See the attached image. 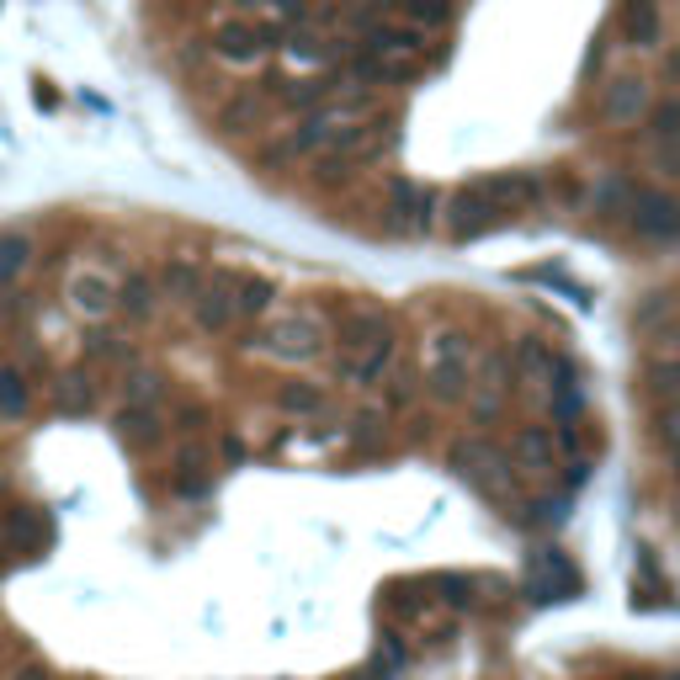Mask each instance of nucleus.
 Wrapping results in <instances>:
<instances>
[{
  "label": "nucleus",
  "mask_w": 680,
  "mask_h": 680,
  "mask_svg": "<svg viewBox=\"0 0 680 680\" xmlns=\"http://www.w3.org/2000/svg\"><path fill=\"white\" fill-rule=\"evenodd\" d=\"M474 341L463 335V330H437L431 341H426V389H431V399L441 404H457L468 394V372H474Z\"/></svg>",
  "instance_id": "f257e3e1"
},
{
  "label": "nucleus",
  "mask_w": 680,
  "mask_h": 680,
  "mask_svg": "<svg viewBox=\"0 0 680 680\" xmlns=\"http://www.w3.org/2000/svg\"><path fill=\"white\" fill-rule=\"evenodd\" d=\"M250 351H261V357L272 361H314L324 351V330L314 314H277V320H266L250 341H244Z\"/></svg>",
  "instance_id": "f03ea898"
},
{
  "label": "nucleus",
  "mask_w": 680,
  "mask_h": 680,
  "mask_svg": "<svg viewBox=\"0 0 680 680\" xmlns=\"http://www.w3.org/2000/svg\"><path fill=\"white\" fill-rule=\"evenodd\" d=\"M452 468H457V479H468L479 494H489V500H516L511 457H505V446H494L489 437L457 441V446H452Z\"/></svg>",
  "instance_id": "7ed1b4c3"
},
{
  "label": "nucleus",
  "mask_w": 680,
  "mask_h": 680,
  "mask_svg": "<svg viewBox=\"0 0 680 680\" xmlns=\"http://www.w3.org/2000/svg\"><path fill=\"white\" fill-rule=\"evenodd\" d=\"M511 383H516V372H511V351H484L474 357V372H468V415L474 420H494L505 404H511Z\"/></svg>",
  "instance_id": "20e7f679"
},
{
  "label": "nucleus",
  "mask_w": 680,
  "mask_h": 680,
  "mask_svg": "<svg viewBox=\"0 0 680 680\" xmlns=\"http://www.w3.org/2000/svg\"><path fill=\"white\" fill-rule=\"evenodd\" d=\"M648 107H654V81H648L643 70H617V75H606L600 102H596L600 122H611V128H633V122L648 118Z\"/></svg>",
  "instance_id": "39448f33"
},
{
  "label": "nucleus",
  "mask_w": 680,
  "mask_h": 680,
  "mask_svg": "<svg viewBox=\"0 0 680 680\" xmlns=\"http://www.w3.org/2000/svg\"><path fill=\"white\" fill-rule=\"evenodd\" d=\"M192 314L207 335H229L240 324V309H235V272H213V277L198 282L192 293Z\"/></svg>",
  "instance_id": "423d86ee"
},
{
  "label": "nucleus",
  "mask_w": 680,
  "mask_h": 680,
  "mask_svg": "<svg viewBox=\"0 0 680 680\" xmlns=\"http://www.w3.org/2000/svg\"><path fill=\"white\" fill-rule=\"evenodd\" d=\"M266 48H272V38L255 27V22H218L213 27V53L224 59V64H235V70H250V64H261L266 59Z\"/></svg>",
  "instance_id": "0eeeda50"
},
{
  "label": "nucleus",
  "mask_w": 680,
  "mask_h": 680,
  "mask_svg": "<svg viewBox=\"0 0 680 680\" xmlns=\"http://www.w3.org/2000/svg\"><path fill=\"white\" fill-rule=\"evenodd\" d=\"M474 192H479L489 207H500L505 218H516L521 207L542 202V181H537V176H526V170H500V176H484V181H474Z\"/></svg>",
  "instance_id": "6e6552de"
},
{
  "label": "nucleus",
  "mask_w": 680,
  "mask_h": 680,
  "mask_svg": "<svg viewBox=\"0 0 680 680\" xmlns=\"http://www.w3.org/2000/svg\"><path fill=\"white\" fill-rule=\"evenodd\" d=\"M335 341H341V357H361L378 341H394V324H389L383 309H346L335 320Z\"/></svg>",
  "instance_id": "1a4fd4ad"
},
{
  "label": "nucleus",
  "mask_w": 680,
  "mask_h": 680,
  "mask_svg": "<svg viewBox=\"0 0 680 680\" xmlns=\"http://www.w3.org/2000/svg\"><path fill=\"white\" fill-rule=\"evenodd\" d=\"M617 38L639 53H654L665 38V16H659V0H622L617 5Z\"/></svg>",
  "instance_id": "9d476101"
},
{
  "label": "nucleus",
  "mask_w": 680,
  "mask_h": 680,
  "mask_svg": "<svg viewBox=\"0 0 680 680\" xmlns=\"http://www.w3.org/2000/svg\"><path fill=\"white\" fill-rule=\"evenodd\" d=\"M500 224H511L500 207H489V202L474 192V187H463L457 198L446 202V229L457 235V240H479V235H489V229H500Z\"/></svg>",
  "instance_id": "9b49d317"
},
{
  "label": "nucleus",
  "mask_w": 680,
  "mask_h": 680,
  "mask_svg": "<svg viewBox=\"0 0 680 680\" xmlns=\"http://www.w3.org/2000/svg\"><path fill=\"white\" fill-rule=\"evenodd\" d=\"M389 224L404 229V235H420V229H431V213H437V192L431 187H420V181H394L389 187Z\"/></svg>",
  "instance_id": "f8f14e48"
},
{
  "label": "nucleus",
  "mask_w": 680,
  "mask_h": 680,
  "mask_svg": "<svg viewBox=\"0 0 680 680\" xmlns=\"http://www.w3.org/2000/svg\"><path fill=\"white\" fill-rule=\"evenodd\" d=\"M526 590H532V600H569L580 590V574H574V563L563 559V553H537Z\"/></svg>",
  "instance_id": "ddd939ff"
},
{
  "label": "nucleus",
  "mask_w": 680,
  "mask_h": 680,
  "mask_svg": "<svg viewBox=\"0 0 680 680\" xmlns=\"http://www.w3.org/2000/svg\"><path fill=\"white\" fill-rule=\"evenodd\" d=\"M526 474H553L559 468V441H553V426H521L511 437V452Z\"/></svg>",
  "instance_id": "4468645a"
},
{
  "label": "nucleus",
  "mask_w": 680,
  "mask_h": 680,
  "mask_svg": "<svg viewBox=\"0 0 680 680\" xmlns=\"http://www.w3.org/2000/svg\"><path fill=\"white\" fill-rule=\"evenodd\" d=\"M399 357V341H378L372 351H361V357H335V378L341 383H351V389H372L389 367Z\"/></svg>",
  "instance_id": "2eb2a0df"
},
{
  "label": "nucleus",
  "mask_w": 680,
  "mask_h": 680,
  "mask_svg": "<svg viewBox=\"0 0 680 680\" xmlns=\"http://www.w3.org/2000/svg\"><path fill=\"white\" fill-rule=\"evenodd\" d=\"M628 213H633L639 235H648V240H670V235H676V224H680L676 202L665 198V192H633Z\"/></svg>",
  "instance_id": "dca6fc26"
},
{
  "label": "nucleus",
  "mask_w": 680,
  "mask_h": 680,
  "mask_svg": "<svg viewBox=\"0 0 680 680\" xmlns=\"http://www.w3.org/2000/svg\"><path fill=\"white\" fill-rule=\"evenodd\" d=\"M361 48H367L372 59H420V53H426V33H415V27H383V22H372V27L361 33Z\"/></svg>",
  "instance_id": "f3484780"
},
{
  "label": "nucleus",
  "mask_w": 680,
  "mask_h": 680,
  "mask_svg": "<svg viewBox=\"0 0 680 680\" xmlns=\"http://www.w3.org/2000/svg\"><path fill=\"white\" fill-rule=\"evenodd\" d=\"M64 293H70V309H75V314H91V320L112 314V277H107V272H75Z\"/></svg>",
  "instance_id": "a211bd4d"
},
{
  "label": "nucleus",
  "mask_w": 680,
  "mask_h": 680,
  "mask_svg": "<svg viewBox=\"0 0 680 680\" xmlns=\"http://www.w3.org/2000/svg\"><path fill=\"white\" fill-rule=\"evenodd\" d=\"M155 303H160V293H155L150 272H128L122 282H112V309H122L128 320H150Z\"/></svg>",
  "instance_id": "6ab92c4d"
},
{
  "label": "nucleus",
  "mask_w": 680,
  "mask_h": 680,
  "mask_svg": "<svg viewBox=\"0 0 680 680\" xmlns=\"http://www.w3.org/2000/svg\"><path fill=\"white\" fill-rule=\"evenodd\" d=\"M207 277L192 255H170L160 266V277H155V293L170 298V303H192V293H198V282Z\"/></svg>",
  "instance_id": "aec40b11"
},
{
  "label": "nucleus",
  "mask_w": 680,
  "mask_h": 680,
  "mask_svg": "<svg viewBox=\"0 0 680 680\" xmlns=\"http://www.w3.org/2000/svg\"><path fill=\"white\" fill-rule=\"evenodd\" d=\"M170 479H176L181 494H202V489L213 484V452H207L202 441H187V446L176 452V474H170Z\"/></svg>",
  "instance_id": "412c9836"
},
{
  "label": "nucleus",
  "mask_w": 680,
  "mask_h": 680,
  "mask_svg": "<svg viewBox=\"0 0 680 680\" xmlns=\"http://www.w3.org/2000/svg\"><path fill=\"white\" fill-rule=\"evenodd\" d=\"M272 303H277V282L272 277H240V272H235V309H240V320L272 314Z\"/></svg>",
  "instance_id": "4be33fe9"
},
{
  "label": "nucleus",
  "mask_w": 680,
  "mask_h": 680,
  "mask_svg": "<svg viewBox=\"0 0 680 680\" xmlns=\"http://www.w3.org/2000/svg\"><path fill=\"white\" fill-rule=\"evenodd\" d=\"M5 542L22 548V553H43V542H48V516L33 511V505L11 511V521H5Z\"/></svg>",
  "instance_id": "5701e85b"
},
{
  "label": "nucleus",
  "mask_w": 680,
  "mask_h": 680,
  "mask_svg": "<svg viewBox=\"0 0 680 680\" xmlns=\"http://www.w3.org/2000/svg\"><path fill=\"white\" fill-rule=\"evenodd\" d=\"M676 133H680V107L676 102H659V107H654V128H648V139H654V150H659L665 176H676Z\"/></svg>",
  "instance_id": "b1692460"
},
{
  "label": "nucleus",
  "mask_w": 680,
  "mask_h": 680,
  "mask_svg": "<svg viewBox=\"0 0 680 680\" xmlns=\"http://www.w3.org/2000/svg\"><path fill=\"white\" fill-rule=\"evenodd\" d=\"M399 11L415 33H441V27H452L457 0H399Z\"/></svg>",
  "instance_id": "393cba45"
},
{
  "label": "nucleus",
  "mask_w": 680,
  "mask_h": 680,
  "mask_svg": "<svg viewBox=\"0 0 680 680\" xmlns=\"http://www.w3.org/2000/svg\"><path fill=\"white\" fill-rule=\"evenodd\" d=\"M27 266H33V235L27 229H5L0 235V287H11Z\"/></svg>",
  "instance_id": "a878e982"
},
{
  "label": "nucleus",
  "mask_w": 680,
  "mask_h": 680,
  "mask_svg": "<svg viewBox=\"0 0 680 680\" xmlns=\"http://www.w3.org/2000/svg\"><path fill=\"white\" fill-rule=\"evenodd\" d=\"M324 59H330V48L320 38H309V33H287L282 38V64L287 70H320Z\"/></svg>",
  "instance_id": "bb28decb"
},
{
  "label": "nucleus",
  "mask_w": 680,
  "mask_h": 680,
  "mask_svg": "<svg viewBox=\"0 0 680 680\" xmlns=\"http://www.w3.org/2000/svg\"><path fill=\"white\" fill-rule=\"evenodd\" d=\"M303 16H309V5H303V0H261V22H255V27L272 38V33H293Z\"/></svg>",
  "instance_id": "cd10ccee"
},
{
  "label": "nucleus",
  "mask_w": 680,
  "mask_h": 680,
  "mask_svg": "<svg viewBox=\"0 0 680 680\" xmlns=\"http://www.w3.org/2000/svg\"><path fill=\"white\" fill-rule=\"evenodd\" d=\"M27 399H33L27 378H22L16 367H0V420H16V415H27Z\"/></svg>",
  "instance_id": "c85d7f7f"
},
{
  "label": "nucleus",
  "mask_w": 680,
  "mask_h": 680,
  "mask_svg": "<svg viewBox=\"0 0 680 680\" xmlns=\"http://www.w3.org/2000/svg\"><path fill=\"white\" fill-rule=\"evenodd\" d=\"M59 409H64V415H91V409H96V389H91L85 372L59 378Z\"/></svg>",
  "instance_id": "c756f323"
},
{
  "label": "nucleus",
  "mask_w": 680,
  "mask_h": 680,
  "mask_svg": "<svg viewBox=\"0 0 680 680\" xmlns=\"http://www.w3.org/2000/svg\"><path fill=\"white\" fill-rule=\"evenodd\" d=\"M118 437L133 441V446H150V441L160 437V415H155V409H122V415H118Z\"/></svg>",
  "instance_id": "7c9ffc66"
},
{
  "label": "nucleus",
  "mask_w": 680,
  "mask_h": 680,
  "mask_svg": "<svg viewBox=\"0 0 680 680\" xmlns=\"http://www.w3.org/2000/svg\"><path fill=\"white\" fill-rule=\"evenodd\" d=\"M122 409H155L160 404V372H133L122 378Z\"/></svg>",
  "instance_id": "2f4dec72"
},
{
  "label": "nucleus",
  "mask_w": 680,
  "mask_h": 680,
  "mask_svg": "<svg viewBox=\"0 0 680 680\" xmlns=\"http://www.w3.org/2000/svg\"><path fill=\"white\" fill-rule=\"evenodd\" d=\"M277 399L287 415H324V389H314V383H287Z\"/></svg>",
  "instance_id": "473e14b6"
},
{
  "label": "nucleus",
  "mask_w": 680,
  "mask_h": 680,
  "mask_svg": "<svg viewBox=\"0 0 680 680\" xmlns=\"http://www.w3.org/2000/svg\"><path fill=\"white\" fill-rule=\"evenodd\" d=\"M85 357L91 361H133V346H128V341H122V335H112V330H96V335H91V341H85Z\"/></svg>",
  "instance_id": "72a5a7b5"
},
{
  "label": "nucleus",
  "mask_w": 680,
  "mask_h": 680,
  "mask_svg": "<svg viewBox=\"0 0 680 680\" xmlns=\"http://www.w3.org/2000/svg\"><path fill=\"white\" fill-rule=\"evenodd\" d=\"M261 118H266V102H261V96H240V102L224 112V128H229V133H244V128H261Z\"/></svg>",
  "instance_id": "f704fd0d"
},
{
  "label": "nucleus",
  "mask_w": 680,
  "mask_h": 680,
  "mask_svg": "<svg viewBox=\"0 0 680 680\" xmlns=\"http://www.w3.org/2000/svg\"><path fill=\"white\" fill-rule=\"evenodd\" d=\"M648 383H654V399H670L676 394V361H648Z\"/></svg>",
  "instance_id": "c9c22d12"
},
{
  "label": "nucleus",
  "mask_w": 680,
  "mask_h": 680,
  "mask_svg": "<svg viewBox=\"0 0 680 680\" xmlns=\"http://www.w3.org/2000/svg\"><path fill=\"white\" fill-rule=\"evenodd\" d=\"M16 680H48V670H43V665H22V670H16Z\"/></svg>",
  "instance_id": "e433bc0d"
},
{
  "label": "nucleus",
  "mask_w": 680,
  "mask_h": 680,
  "mask_svg": "<svg viewBox=\"0 0 680 680\" xmlns=\"http://www.w3.org/2000/svg\"><path fill=\"white\" fill-rule=\"evenodd\" d=\"M235 5H240V11H261V0H235Z\"/></svg>",
  "instance_id": "4c0bfd02"
}]
</instances>
